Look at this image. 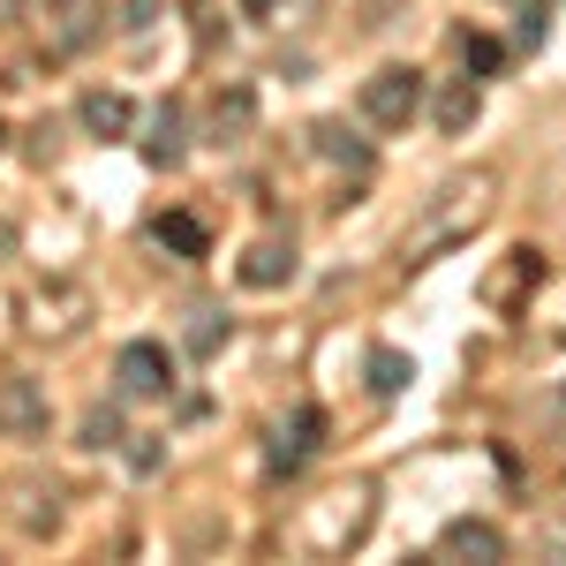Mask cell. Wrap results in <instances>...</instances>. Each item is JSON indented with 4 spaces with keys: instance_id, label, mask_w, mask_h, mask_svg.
Instances as JSON below:
<instances>
[{
    "instance_id": "cell-16",
    "label": "cell",
    "mask_w": 566,
    "mask_h": 566,
    "mask_svg": "<svg viewBox=\"0 0 566 566\" xmlns=\"http://www.w3.org/2000/svg\"><path fill=\"white\" fill-rule=\"evenodd\" d=\"M122 438H129L122 431V408H91L84 416V446H122Z\"/></svg>"
},
{
    "instance_id": "cell-5",
    "label": "cell",
    "mask_w": 566,
    "mask_h": 566,
    "mask_svg": "<svg viewBox=\"0 0 566 566\" xmlns=\"http://www.w3.org/2000/svg\"><path fill=\"white\" fill-rule=\"evenodd\" d=\"M234 280H242V287H287V280H295V242H280V234L250 242L242 264H234Z\"/></svg>"
},
{
    "instance_id": "cell-7",
    "label": "cell",
    "mask_w": 566,
    "mask_h": 566,
    "mask_svg": "<svg viewBox=\"0 0 566 566\" xmlns=\"http://www.w3.org/2000/svg\"><path fill=\"white\" fill-rule=\"evenodd\" d=\"M76 122H84L98 144H114V136H129V122H136V106L122 98V91H84V106H76Z\"/></svg>"
},
{
    "instance_id": "cell-19",
    "label": "cell",
    "mask_w": 566,
    "mask_h": 566,
    "mask_svg": "<svg viewBox=\"0 0 566 566\" xmlns=\"http://www.w3.org/2000/svg\"><path fill=\"white\" fill-rule=\"evenodd\" d=\"M242 15H272V0H242Z\"/></svg>"
},
{
    "instance_id": "cell-15",
    "label": "cell",
    "mask_w": 566,
    "mask_h": 566,
    "mask_svg": "<svg viewBox=\"0 0 566 566\" xmlns=\"http://www.w3.org/2000/svg\"><path fill=\"white\" fill-rule=\"evenodd\" d=\"M461 61H469L476 76H499V61H506V53H499V45L483 39V31H461Z\"/></svg>"
},
{
    "instance_id": "cell-3",
    "label": "cell",
    "mask_w": 566,
    "mask_h": 566,
    "mask_svg": "<svg viewBox=\"0 0 566 566\" xmlns=\"http://www.w3.org/2000/svg\"><path fill=\"white\" fill-rule=\"evenodd\" d=\"M114 378L129 400H159V392L175 386V355L159 348V340H129V348L114 355Z\"/></svg>"
},
{
    "instance_id": "cell-14",
    "label": "cell",
    "mask_w": 566,
    "mask_h": 566,
    "mask_svg": "<svg viewBox=\"0 0 566 566\" xmlns=\"http://www.w3.org/2000/svg\"><path fill=\"white\" fill-rule=\"evenodd\" d=\"M310 136H317V151H325V159H340V167H355V175H370V144H355L340 122H317Z\"/></svg>"
},
{
    "instance_id": "cell-8",
    "label": "cell",
    "mask_w": 566,
    "mask_h": 566,
    "mask_svg": "<svg viewBox=\"0 0 566 566\" xmlns=\"http://www.w3.org/2000/svg\"><path fill=\"white\" fill-rule=\"evenodd\" d=\"M250 122H258V98L234 84V91H219V98H212V114H205V136H212V144H242V136H250Z\"/></svg>"
},
{
    "instance_id": "cell-18",
    "label": "cell",
    "mask_w": 566,
    "mask_h": 566,
    "mask_svg": "<svg viewBox=\"0 0 566 566\" xmlns=\"http://www.w3.org/2000/svg\"><path fill=\"white\" fill-rule=\"evenodd\" d=\"M151 8H159V0H129V15H122V23H129V31H144V23H151Z\"/></svg>"
},
{
    "instance_id": "cell-2",
    "label": "cell",
    "mask_w": 566,
    "mask_h": 566,
    "mask_svg": "<svg viewBox=\"0 0 566 566\" xmlns=\"http://www.w3.org/2000/svg\"><path fill=\"white\" fill-rule=\"evenodd\" d=\"M317 438H325V416H317V408H295V416L272 431V446H264V476L272 483L303 476V461L317 453Z\"/></svg>"
},
{
    "instance_id": "cell-13",
    "label": "cell",
    "mask_w": 566,
    "mask_h": 566,
    "mask_svg": "<svg viewBox=\"0 0 566 566\" xmlns=\"http://www.w3.org/2000/svg\"><path fill=\"white\" fill-rule=\"evenodd\" d=\"M363 370H370V392H378V400L408 392V378H416V363H408L400 348H370V363H363Z\"/></svg>"
},
{
    "instance_id": "cell-17",
    "label": "cell",
    "mask_w": 566,
    "mask_h": 566,
    "mask_svg": "<svg viewBox=\"0 0 566 566\" xmlns=\"http://www.w3.org/2000/svg\"><path fill=\"white\" fill-rule=\"evenodd\" d=\"M189 348H197V355H212V348H219V317H212V310H197V325H189Z\"/></svg>"
},
{
    "instance_id": "cell-10",
    "label": "cell",
    "mask_w": 566,
    "mask_h": 566,
    "mask_svg": "<svg viewBox=\"0 0 566 566\" xmlns=\"http://www.w3.org/2000/svg\"><path fill=\"white\" fill-rule=\"evenodd\" d=\"M536 280H544V258H536V250H506V272H491V280H483V295L506 310L522 287H536Z\"/></svg>"
},
{
    "instance_id": "cell-9",
    "label": "cell",
    "mask_w": 566,
    "mask_h": 566,
    "mask_svg": "<svg viewBox=\"0 0 566 566\" xmlns=\"http://www.w3.org/2000/svg\"><path fill=\"white\" fill-rule=\"evenodd\" d=\"M151 242L175 250V258H205V250H212V234H205V219H197V212H159V219H151Z\"/></svg>"
},
{
    "instance_id": "cell-4",
    "label": "cell",
    "mask_w": 566,
    "mask_h": 566,
    "mask_svg": "<svg viewBox=\"0 0 566 566\" xmlns=\"http://www.w3.org/2000/svg\"><path fill=\"white\" fill-rule=\"evenodd\" d=\"M438 559H476V566H499L506 559V536L491 522H476V514H461V522L438 528Z\"/></svg>"
},
{
    "instance_id": "cell-12",
    "label": "cell",
    "mask_w": 566,
    "mask_h": 566,
    "mask_svg": "<svg viewBox=\"0 0 566 566\" xmlns=\"http://www.w3.org/2000/svg\"><path fill=\"white\" fill-rule=\"evenodd\" d=\"M181 151H189V144H181V106L167 98V106L151 114V136H144V159H151V167H181Z\"/></svg>"
},
{
    "instance_id": "cell-20",
    "label": "cell",
    "mask_w": 566,
    "mask_h": 566,
    "mask_svg": "<svg viewBox=\"0 0 566 566\" xmlns=\"http://www.w3.org/2000/svg\"><path fill=\"white\" fill-rule=\"evenodd\" d=\"M45 8H76V0H45Z\"/></svg>"
},
{
    "instance_id": "cell-6",
    "label": "cell",
    "mask_w": 566,
    "mask_h": 566,
    "mask_svg": "<svg viewBox=\"0 0 566 566\" xmlns=\"http://www.w3.org/2000/svg\"><path fill=\"white\" fill-rule=\"evenodd\" d=\"M0 431L45 438V392L31 386V378H0Z\"/></svg>"
},
{
    "instance_id": "cell-21",
    "label": "cell",
    "mask_w": 566,
    "mask_h": 566,
    "mask_svg": "<svg viewBox=\"0 0 566 566\" xmlns=\"http://www.w3.org/2000/svg\"><path fill=\"white\" fill-rule=\"evenodd\" d=\"M0 136H8V129H0Z\"/></svg>"
},
{
    "instance_id": "cell-1",
    "label": "cell",
    "mask_w": 566,
    "mask_h": 566,
    "mask_svg": "<svg viewBox=\"0 0 566 566\" xmlns=\"http://www.w3.org/2000/svg\"><path fill=\"white\" fill-rule=\"evenodd\" d=\"M416 114H423V69L386 61V69L363 76V122H370V129H408Z\"/></svg>"
},
{
    "instance_id": "cell-11",
    "label": "cell",
    "mask_w": 566,
    "mask_h": 566,
    "mask_svg": "<svg viewBox=\"0 0 566 566\" xmlns=\"http://www.w3.org/2000/svg\"><path fill=\"white\" fill-rule=\"evenodd\" d=\"M476 114H483V91L469 84V76L438 91V136H469V129H476Z\"/></svg>"
}]
</instances>
